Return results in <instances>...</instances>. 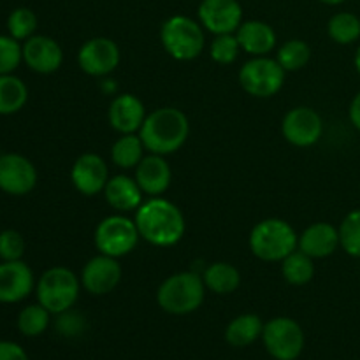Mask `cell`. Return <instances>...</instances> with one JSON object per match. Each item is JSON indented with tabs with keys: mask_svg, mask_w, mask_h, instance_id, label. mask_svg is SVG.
I'll list each match as a JSON object with an SVG mask.
<instances>
[{
	"mask_svg": "<svg viewBox=\"0 0 360 360\" xmlns=\"http://www.w3.org/2000/svg\"><path fill=\"white\" fill-rule=\"evenodd\" d=\"M136 225L141 238L158 248H169L185 236V217L181 210L164 197H151L141 204L136 213Z\"/></svg>",
	"mask_w": 360,
	"mask_h": 360,
	"instance_id": "obj_1",
	"label": "cell"
},
{
	"mask_svg": "<svg viewBox=\"0 0 360 360\" xmlns=\"http://www.w3.org/2000/svg\"><path fill=\"white\" fill-rule=\"evenodd\" d=\"M190 123L185 112L178 108H158L146 116L139 130V137L150 153H176L186 143Z\"/></svg>",
	"mask_w": 360,
	"mask_h": 360,
	"instance_id": "obj_2",
	"label": "cell"
},
{
	"mask_svg": "<svg viewBox=\"0 0 360 360\" xmlns=\"http://www.w3.org/2000/svg\"><path fill=\"white\" fill-rule=\"evenodd\" d=\"M206 285L200 274L192 271L174 273L162 281L157 290V302L169 315H190L202 306Z\"/></svg>",
	"mask_w": 360,
	"mask_h": 360,
	"instance_id": "obj_3",
	"label": "cell"
},
{
	"mask_svg": "<svg viewBox=\"0 0 360 360\" xmlns=\"http://www.w3.org/2000/svg\"><path fill=\"white\" fill-rule=\"evenodd\" d=\"M299 236L288 221L266 218L250 232V250L264 262H281L297 250Z\"/></svg>",
	"mask_w": 360,
	"mask_h": 360,
	"instance_id": "obj_4",
	"label": "cell"
},
{
	"mask_svg": "<svg viewBox=\"0 0 360 360\" xmlns=\"http://www.w3.org/2000/svg\"><path fill=\"white\" fill-rule=\"evenodd\" d=\"M160 41L167 55L181 62H190L200 56L206 46L202 25L185 14H176L164 21Z\"/></svg>",
	"mask_w": 360,
	"mask_h": 360,
	"instance_id": "obj_5",
	"label": "cell"
},
{
	"mask_svg": "<svg viewBox=\"0 0 360 360\" xmlns=\"http://www.w3.org/2000/svg\"><path fill=\"white\" fill-rule=\"evenodd\" d=\"M81 280L70 269L62 266L49 267L35 283V295L39 304L51 315L65 313L76 304L79 297Z\"/></svg>",
	"mask_w": 360,
	"mask_h": 360,
	"instance_id": "obj_6",
	"label": "cell"
},
{
	"mask_svg": "<svg viewBox=\"0 0 360 360\" xmlns=\"http://www.w3.org/2000/svg\"><path fill=\"white\" fill-rule=\"evenodd\" d=\"M239 83L252 97L269 98L283 86L285 70L276 58L252 56V60H248L239 70Z\"/></svg>",
	"mask_w": 360,
	"mask_h": 360,
	"instance_id": "obj_7",
	"label": "cell"
},
{
	"mask_svg": "<svg viewBox=\"0 0 360 360\" xmlns=\"http://www.w3.org/2000/svg\"><path fill=\"white\" fill-rule=\"evenodd\" d=\"M139 238L136 221L123 214H111L97 225L94 239L98 252L120 259L136 250Z\"/></svg>",
	"mask_w": 360,
	"mask_h": 360,
	"instance_id": "obj_8",
	"label": "cell"
},
{
	"mask_svg": "<svg viewBox=\"0 0 360 360\" xmlns=\"http://www.w3.org/2000/svg\"><path fill=\"white\" fill-rule=\"evenodd\" d=\"M264 347L274 360H295L304 350V330L288 316H276L264 323Z\"/></svg>",
	"mask_w": 360,
	"mask_h": 360,
	"instance_id": "obj_9",
	"label": "cell"
},
{
	"mask_svg": "<svg viewBox=\"0 0 360 360\" xmlns=\"http://www.w3.org/2000/svg\"><path fill=\"white\" fill-rule=\"evenodd\" d=\"M283 137L297 148H309L320 141L323 134V120L315 109L299 105L290 109L281 122Z\"/></svg>",
	"mask_w": 360,
	"mask_h": 360,
	"instance_id": "obj_10",
	"label": "cell"
},
{
	"mask_svg": "<svg viewBox=\"0 0 360 360\" xmlns=\"http://www.w3.org/2000/svg\"><path fill=\"white\" fill-rule=\"evenodd\" d=\"M122 60L118 44L108 37L88 39L77 51V63L88 76L102 77L116 70Z\"/></svg>",
	"mask_w": 360,
	"mask_h": 360,
	"instance_id": "obj_11",
	"label": "cell"
},
{
	"mask_svg": "<svg viewBox=\"0 0 360 360\" xmlns=\"http://www.w3.org/2000/svg\"><path fill=\"white\" fill-rule=\"evenodd\" d=\"M37 185V169L20 153L0 155V190L7 195L21 197Z\"/></svg>",
	"mask_w": 360,
	"mask_h": 360,
	"instance_id": "obj_12",
	"label": "cell"
},
{
	"mask_svg": "<svg viewBox=\"0 0 360 360\" xmlns=\"http://www.w3.org/2000/svg\"><path fill=\"white\" fill-rule=\"evenodd\" d=\"M122 266L118 259L101 253L84 264L81 271V287L91 295L111 294L122 281Z\"/></svg>",
	"mask_w": 360,
	"mask_h": 360,
	"instance_id": "obj_13",
	"label": "cell"
},
{
	"mask_svg": "<svg viewBox=\"0 0 360 360\" xmlns=\"http://www.w3.org/2000/svg\"><path fill=\"white\" fill-rule=\"evenodd\" d=\"M197 16L199 23L213 35L234 34L243 23V7L238 0H202Z\"/></svg>",
	"mask_w": 360,
	"mask_h": 360,
	"instance_id": "obj_14",
	"label": "cell"
},
{
	"mask_svg": "<svg viewBox=\"0 0 360 360\" xmlns=\"http://www.w3.org/2000/svg\"><path fill=\"white\" fill-rule=\"evenodd\" d=\"M70 181L74 188L86 197L104 192L109 181V167L97 153H83L76 158L70 169Z\"/></svg>",
	"mask_w": 360,
	"mask_h": 360,
	"instance_id": "obj_15",
	"label": "cell"
},
{
	"mask_svg": "<svg viewBox=\"0 0 360 360\" xmlns=\"http://www.w3.org/2000/svg\"><path fill=\"white\" fill-rule=\"evenodd\" d=\"M34 273L23 260L0 264V304H16L34 292Z\"/></svg>",
	"mask_w": 360,
	"mask_h": 360,
	"instance_id": "obj_16",
	"label": "cell"
},
{
	"mask_svg": "<svg viewBox=\"0 0 360 360\" xmlns=\"http://www.w3.org/2000/svg\"><path fill=\"white\" fill-rule=\"evenodd\" d=\"M23 62L37 74H53L62 67L63 51L48 35H32L23 42Z\"/></svg>",
	"mask_w": 360,
	"mask_h": 360,
	"instance_id": "obj_17",
	"label": "cell"
},
{
	"mask_svg": "<svg viewBox=\"0 0 360 360\" xmlns=\"http://www.w3.org/2000/svg\"><path fill=\"white\" fill-rule=\"evenodd\" d=\"M136 181L143 193L150 197H160L167 192L172 181V171L164 155H146L136 167Z\"/></svg>",
	"mask_w": 360,
	"mask_h": 360,
	"instance_id": "obj_18",
	"label": "cell"
},
{
	"mask_svg": "<svg viewBox=\"0 0 360 360\" xmlns=\"http://www.w3.org/2000/svg\"><path fill=\"white\" fill-rule=\"evenodd\" d=\"M146 116L144 104L132 94H122L112 98L108 111L109 125L120 134L139 132Z\"/></svg>",
	"mask_w": 360,
	"mask_h": 360,
	"instance_id": "obj_19",
	"label": "cell"
},
{
	"mask_svg": "<svg viewBox=\"0 0 360 360\" xmlns=\"http://www.w3.org/2000/svg\"><path fill=\"white\" fill-rule=\"evenodd\" d=\"M297 246L311 259H326L340 248V231L329 221H316L299 236Z\"/></svg>",
	"mask_w": 360,
	"mask_h": 360,
	"instance_id": "obj_20",
	"label": "cell"
},
{
	"mask_svg": "<svg viewBox=\"0 0 360 360\" xmlns=\"http://www.w3.org/2000/svg\"><path fill=\"white\" fill-rule=\"evenodd\" d=\"M236 37L243 51L252 56H267V53L276 48V32L266 21H243Z\"/></svg>",
	"mask_w": 360,
	"mask_h": 360,
	"instance_id": "obj_21",
	"label": "cell"
},
{
	"mask_svg": "<svg viewBox=\"0 0 360 360\" xmlns=\"http://www.w3.org/2000/svg\"><path fill=\"white\" fill-rule=\"evenodd\" d=\"M105 202L116 211H134L143 204V190L136 179L125 174L109 178L104 188Z\"/></svg>",
	"mask_w": 360,
	"mask_h": 360,
	"instance_id": "obj_22",
	"label": "cell"
},
{
	"mask_svg": "<svg viewBox=\"0 0 360 360\" xmlns=\"http://www.w3.org/2000/svg\"><path fill=\"white\" fill-rule=\"evenodd\" d=\"M264 322L259 315L245 313L232 320L225 329V340L231 347L245 348L255 343L259 338H262Z\"/></svg>",
	"mask_w": 360,
	"mask_h": 360,
	"instance_id": "obj_23",
	"label": "cell"
},
{
	"mask_svg": "<svg viewBox=\"0 0 360 360\" xmlns=\"http://www.w3.org/2000/svg\"><path fill=\"white\" fill-rule=\"evenodd\" d=\"M207 290L217 295L232 294L241 285V273L231 262H213L206 267L202 274Z\"/></svg>",
	"mask_w": 360,
	"mask_h": 360,
	"instance_id": "obj_24",
	"label": "cell"
},
{
	"mask_svg": "<svg viewBox=\"0 0 360 360\" xmlns=\"http://www.w3.org/2000/svg\"><path fill=\"white\" fill-rule=\"evenodd\" d=\"M28 101V88L13 74L0 76V116H9L21 111Z\"/></svg>",
	"mask_w": 360,
	"mask_h": 360,
	"instance_id": "obj_25",
	"label": "cell"
},
{
	"mask_svg": "<svg viewBox=\"0 0 360 360\" xmlns=\"http://www.w3.org/2000/svg\"><path fill=\"white\" fill-rule=\"evenodd\" d=\"M144 144L137 134H122L111 148V160L120 169H134L144 158Z\"/></svg>",
	"mask_w": 360,
	"mask_h": 360,
	"instance_id": "obj_26",
	"label": "cell"
},
{
	"mask_svg": "<svg viewBox=\"0 0 360 360\" xmlns=\"http://www.w3.org/2000/svg\"><path fill=\"white\" fill-rule=\"evenodd\" d=\"M281 273L287 283L294 287L309 283L315 276V264L309 255H306L301 250H295L290 255L281 260Z\"/></svg>",
	"mask_w": 360,
	"mask_h": 360,
	"instance_id": "obj_27",
	"label": "cell"
},
{
	"mask_svg": "<svg viewBox=\"0 0 360 360\" xmlns=\"http://www.w3.org/2000/svg\"><path fill=\"white\" fill-rule=\"evenodd\" d=\"M327 34L338 44H354L360 39V18L354 13H336L327 23Z\"/></svg>",
	"mask_w": 360,
	"mask_h": 360,
	"instance_id": "obj_28",
	"label": "cell"
},
{
	"mask_svg": "<svg viewBox=\"0 0 360 360\" xmlns=\"http://www.w3.org/2000/svg\"><path fill=\"white\" fill-rule=\"evenodd\" d=\"M309 58H311V48L302 39H290L283 42L276 53L278 63L283 67L285 72L301 70L302 67L308 65Z\"/></svg>",
	"mask_w": 360,
	"mask_h": 360,
	"instance_id": "obj_29",
	"label": "cell"
},
{
	"mask_svg": "<svg viewBox=\"0 0 360 360\" xmlns=\"http://www.w3.org/2000/svg\"><path fill=\"white\" fill-rule=\"evenodd\" d=\"M51 320V313L42 304H28L20 311L16 320L18 330L27 338H37L46 333Z\"/></svg>",
	"mask_w": 360,
	"mask_h": 360,
	"instance_id": "obj_30",
	"label": "cell"
},
{
	"mask_svg": "<svg viewBox=\"0 0 360 360\" xmlns=\"http://www.w3.org/2000/svg\"><path fill=\"white\" fill-rule=\"evenodd\" d=\"M37 30V16L28 7H18L7 18V32L16 41H27Z\"/></svg>",
	"mask_w": 360,
	"mask_h": 360,
	"instance_id": "obj_31",
	"label": "cell"
},
{
	"mask_svg": "<svg viewBox=\"0 0 360 360\" xmlns=\"http://www.w3.org/2000/svg\"><path fill=\"white\" fill-rule=\"evenodd\" d=\"M340 245L354 259H360V210H354L340 225Z\"/></svg>",
	"mask_w": 360,
	"mask_h": 360,
	"instance_id": "obj_32",
	"label": "cell"
},
{
	"mask_svg": "<svg viewBox=\"0 0 360 360\" xmlns=\"http://www.w3.org/2000/svg\"><path fill=\"white\" fill-rule=\"evenodd\" d=\"M241 46H239L238 37L234 34H221L214 35L210 44V55L220 65H231L238 60Z\"/></svg>",
	"mask_w": 360,
	"mask_h": 360,
	"instance_id": "obj_33",
	"label": "cell"
},
{
	"mask_svg": "<svg viewBox=\"0 0 360 360\" xmlns=\"http://www.w3.org/2000/svg\"><path fill=\"white\" fill-rule=\"evenodd\" d=\"M23 62V44L11 35H0V76L13 74Z\"/></svg>",
	"mask_w": 360,
	"mask_h": 360,
	"instance_id": "obj_34",
	"label": "cell"
},
{
	"mask_svg": "<svg viewBox=\"0 0 360 360\" xmlns=\"http://www.w3.org/2000/svg\"><path fill=\"white\" fill-rule=\"evenodd\" d=\"M25 248H27V243L18 231L7 229L0 232V260L2 262L21 260L25 255Z\"/></svg>",
	"mask_w": 360,
	"mask_h": 360,
	"instance_id": "obj_35",
	"label": "cell"
},
{
	"mask_svg": "<svg viewBox=\"0 0 360 360\" xmlns=\"http://www.w3.org/2000/svg\"><path fill=\"white\" fill-rule=\"evenodd\" d=\"M0 360H30L21 345L14 341L0 340Z\"/></svg>",
	"mask_w": 360,
	"mask_h": 360,
	"instance_id": "obj_36",
	"label": "cell"
},
{
	"mask_svg": "<svg viewBox=\"0 0 360 360\" xmlns=\"http://www.w3.org/2000/svg\"><path fill=\"white\" fill-rule=\"evenodd\" d=\"M348 116H350V122L355 129L360 130V91L352 98L350 109H348Z\"/></svg>",
	"mask_w": 360,
	"mask_h": 360,
	"instance_id": "obj_37",
	"label": "cell"
},
{
	"mask_svg": "<svg viewBox=\"0 0 360 360\" xmlns=\"http://www.w3.org/2000/svg\"><path fill=\"white\" fill-rule=\"evenodd\" d=\"M322 4H326V6H340V4L347 2V0H320Z\"/></svg>",
	"mask_w": 360,
	"mask_h": 360,
	"instance_id": "obj_38",
	"label": "cell"
},
{
	"mask_svg": "<svg viewBox=\"0 0 360 360\" xmlns=\"http://www.w3.org/2000/svg\"><path fill=\"white\" fill-rule=\"evenodd\" d=\"M354 63H355V69H357V72L360 74V46L357 48V53H355Z\"/></svg>",
	"mask_w": 360,
	"mask_h": 360,
	"instance_id": "obj_39",
	"label": "cell"
}]
</instances>
